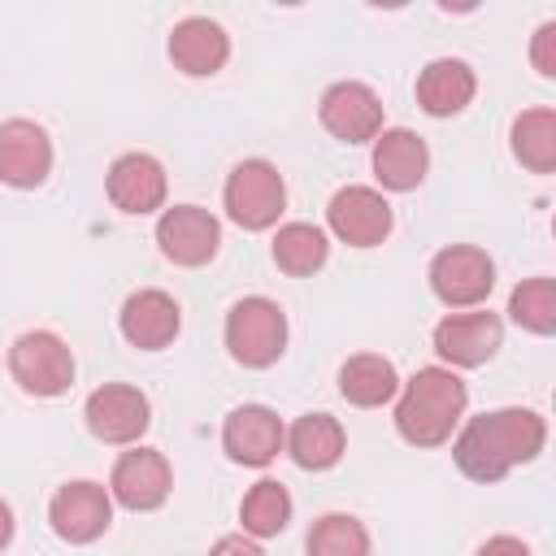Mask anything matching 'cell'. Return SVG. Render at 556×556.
Instances as JSON below:
<instances>
[{
    "label": "cell",
    "mask_w": 556,
    "mask_h": 556,
    "mask_svg": "<svg viewBox=\"0 0 556 556\" xmlns=\"http://www.w3.org/2000/svg\"><path fill=\"white\" fill-rule=\"evenodd\" d=\"M52 169V143L39 122L13 117L0 126V182L9 187H39Z\"/></svg>",
    "instance_id": "15"
},
{
    "label": "cell",
    "mask_w": 556,
    "mask_h": 556,
    "mask_svg": "<svg viewBox=\"0 0 556 556\" xmlns=\"http://www.w3.org/2000/svg\"><path fill=\"white\" fill-rule=\"evenodd\" d=\"M208 556H265V552H261L256 539H248V534H226V539L213 543Z\"/></svg>",
    "instance_id": "29"
},
{
    "label": "cell",
    "mask_w": 556,
    "mask_h": 556,
    "mask_svg": "<svg viewBox=\"0 0 556 556\" xmlns=\"http://www.w3.org/2000/svg\"><path fill=\"white\" fill-rule=\"evenodd\" d=\"M9 374L17 378L22 391L52 400V395L70 391V382H74V352L52 330H26L9 348Z\"/></svg>",
    "instance_id": "5"
},
{
    "label": "cell",
    "mask_w": 556,
    "mask_h": 556,
    "mask_svg": "<svg viewBox=\"0 0 556 556\" xmlns=\"http://www.w3.org/2000/svg\"><path fill=\"white\" fill-rule=\"evenodd\" d=\"M239 521H243V534L248 539H274L278 530H287V521H291V495H287V486L274 482V478H261L243 495Z\"/></svg>",
    "instance_id": "25"
},
{
    "label": "cell",
    "mask_w": 556,
    "mask_h": 556,
    "mask_svg": "<svg viewBox=\"0 0 556 556\" xmlns=\"http://www.w3.org/2000/svg\"><path fill=\"white\" fill-rule=\"evenodd\" d=\"M282 421H278V413L274 408H265V404H243V408H235L230 417H226V426H222V447H226V456L235 460V465H252V469H261V465H269L278 452H282Z\"/></svg>",
    "instance_id": "14"
},
{
    "label": "cell",
    "mask_w": 556,
    "mask_h": 556,
    "mask_svg": "<svg viewBox=\"0 0 556 556\" xmlns=\"http://www.w3.org/2000/svg\"><path fill=\"white\" fill-rule=\"evenodd\" d=\"M156 243H161V256L174 261V265H208L217 256V243H222V226L208 208L200 204H174L161 213L156 222Z\"/></svg>",
    "instance_id": "7"
},
{
    "label": "cell",
    "mask_w": 556,
    "mask_h": 556,
    "mask_svg": "<svg viewBox=\"0 0 556 556\" xmlns=\"http://www.w3.org/2000/svg\"><path fill=\"white\" fill-rule=\"evenodd\" d=\"M504 343V326L495 313H452L434 326V352L447 361V365H460V369H473V365H486Z\"/></svg>",
    "instance_id": "12"
},
{
    "label": "cell",
    "mask_w": 556,
    "mask_h": 556,
    "mask_svg": "<svg viewBox=\"0 0 556 556\" xmlns=\"http://www.w3.org/2000/svg\"><path fill=\"white\" fill-rule=\"evenodd\" d=\"M430 287L447 308H473L495 287V261L482 248L452 243L430 261Z\"/></svg>",
    "instance_id": "6"
},
{
    "label": "cell",
    "mask_w": 556,
    "mask_h": 556,
    "mask_svg": "<svg viewBox=\"0 0 556 556\" xmlns=\"http://www.w3.org/2000/svg\"><path fill=\"white\" fill-rule=\"evenodd\" d=\"M513 156L534 174L556 169V113L552 109H526L513 122Z\"/></svg>",
    "instance_id": "23"
},
{
    "label": "cell",
    "mask_w": 556,
    "mask_h": 556,
    "mask_svg": "<svg viewBox=\"0 0 556 556\" xmlns=\"http://www.w3.org/2000/svg\"><path fill=\"white\" fill-rule=\"evenodd\" d=\"M182 326V313H178V300L148 287V291H135L126 304H122V334L130 348H143V352H161L174 343Z\"/></svg>",
    "instance_id": "16"
},
{
    "label": "cell",
    "mask_w": 556,
    "mask_h": 556,
    "mask_svg": "<svg viewBox=\"0 0 556 556\" xmlns=\"http://www.w3.org/2000/svg\"><path fill=\"white\" fill-rule=\"evenodd\" d=\"M326 256H330V243H326V235L313 222H287V226H278V235H274V265L278 269L304 278V274L321 269Z\"/></svg>",
    "instance_id": "24"
},
{
    "label": "cell",
    "mask_w": 556,
    "mask_h": 556,
    "mask_svg": "<svg viewBox=\"0 0 556 556\" xmlns=\"http://www.w3.org/2000/svg\"><path fill=\"white\" fill-rule=\"evenodd\" d=\"M478 91V78L465 61L456 56H439L430 61L421 74H417V104L430 113V117H452L460 113Z\"/></svg>",
    "instance_id": "20"
},
{
    "label": "cell",
    "mask_w": 556,
    "mask_h": 556,
    "mask_svg": "<svg viewBox=\"0 0 556 556\" xmlns=\"http://www.w3.org/2000/svg\"><path fill=\"white\" fill-rule=\"evenodd\" d=\"M308 556H369V534L348 513H326L308 530Z\"/></svg>",
    "instance_id": "27"
},
{
    "label": "cell",
    "mask_w": 556,
    "mask_h": 556,
    "mask_svg": "<svg viewBox=\"0 0 556 556\" xmlns=\"http://www.w3.org/2000/svg\"><path fill=\"white\" fill-rule=\"evenodd\" d=\"M83 417L100 443H135L152 426L148 395L139 387H126V382H104L100 391H91Z\"/></svg>",
    "instance_id": "8"
},
{
    "label": "cell",
    "mask_w": 556,
    "mask_h": 556,
    "mask_svg": "<svg viewBox=\"0 0 556 556\" xmlns=\"http://www.w3.org/2000/svg\"><path fill=\"white\" fill-rule=\"evenodd\" d=\"M321 126L343 143H369L382 135V100L365 83H334L321 96Z\"/></svg>",
    "instance_id": "13"
},
{
    "label": "cell",
    "mask_w": 556,
    "mask_h": 556,
    "mask_svg": "<svg viewBox=\"0 0 556 556\" xmlns=\"http://www.w3.org/2000/svg\"><path fill=\"white\" fill-rule=\"evenodd\" d=\"M395 391H400V374H395V365H391L387 356H378V352H356V356H348L343 369H339V395H343L348 404H356V408H378V404H387Z\"/></svg>",
    "instance_id": "21"
},
{
    "label": "cell",
    "mask_w": 556,
    "mask_h": 556,
    "mask_svg": "<svg viewBox=\"0 0 556 556\" xmlns=\"http://www.w3.org/2000/svg\"><path fill=\"white\" fill-rule=\"evenodd\" d=\"M9 539H13V508L0 500V552L9 547Z\"/></svg>",
    "instance_id": "31"
},
{
    "label": "cell",
    "mask_w": 556,
    "mask_h": 556,
    "mask_svg": "<svg viewBox=\"0 0 556 556\" xmlns=\"http://www.w3.org/2000/svg\"><path fill=\"white\" fill-rule=\"evenodd\" d=\"M222 195H226L230 222L243 226V230H269V226L282 217V208H287V182H282V174H278L269 161H261V156L239 161V165L230 169Z\"/></svg>",
    "instance_id": "4"
},
{
    "label": "cell",
    "mask_w": 556,
    "mask_h": 556,
    "mask_svg": "<svg viewBox=\"0 0 556 556\" xmlns=\"http://www.w3.org/2000/svg\"><path fill=\"white\" fill-rule=\"evenodd\" d=\"M465 404H469V391L452 369H439V365L417 369L404 382V395L395 404V430L413 447H439L452 439L456 421L465 417Z\"/></svg>",
    "instance_id": "2"
},
{
    "label": "cell",
    "mask_w": 556,
    "mask_h": 556,
    "mask_svg": "<svg viewBox=\"0 0 556 556\" xmlns=\"http://www.w3.org/2000/svg\"><path fill=\"white\" fill-rule=\"evenodd\" d=\"M530 61L543 78H556V22H543L534 30V43H530Z\"/></svg>",
    "instance_id": "28"
},
{
    "label": "cell",
    "mask_w": 556,
    "mask_h": 556,
    "mask_svg": "<svg viewBox=\"0 0 556 556\" xmlns=\"http://www.w3.org/2000/svg\"><path fill=\"white\" fill-rule=\"evenodd\" d=\"M326 222L348 248H374L391 235V204L374 187H343L326 204Z\"/></svg>",
    "instance_id": "11"
},
{
    "label": "cell",
    "mask_w": 556,
    "mask_h": 556,
    "mask_svg": "<svg viewBox=\"0 0 556 556\" xmlns=\"http://www.w3.org/2000/svg\"><path fill=\"white\" fill-rule=\"evenodd\" d=\"M508 317L530 334H552L556 330V282L552 278H526L521 287H513Z\"/></svg>",
    "instance_id": "26"
},
{
    "label": "cell",
    "mask_w": 556,
    "mask_h": 556,
    "mask_svg": "<svg viewBox=\"0 0 556 556\" xmlns=\"http://www.w3.org/2000/svg\"><path fill=\"white\" fill-rule=\"evenodd\" d=\"M109 200L122 208V213H152L165 204V169L156 156L148 152H126L109 165Z\"/></svg>",
    "instance_id": "17"
},
{
    "label": "cell",
    "mask_w": 556,
    "mask_h": 556,
    "mask_svg": "<svg viewBox=\"0 0 556 556\" xmlns=\"http://www.w3.org/2000/svg\"><path fill=\"white\" fill-rule=\"evenodd\" d=\"M169 486H174V473H169V460L152 447H130L117 456L113 465V478H109V495L130 508V513H152L169 500Z\"/></svg>",
    "instance_id": "9"
},
{
    "label": "cell",
    "mask_w": 556,
    "mask_h": 556,
    "mask_svg": "<svg viewBox=\"0 0 556 556\" xmlns=\"http://www.w3.org/2000/svg\"><path fill=\"white\" fill-rule=\"evenodd\" d=\"M543 443H547V421L534 408H495L465 421V430L452 443V456L465 478L500 482L513 465L534 460Z\"/></svg>",
    "instance_id": "1"
},
{
    "label": "cell",
    "mask_w": 556,
    "mask_h": 556,
    "mask_svg": "<svg viewBox=\"0 0 556 556\" xmlns=\"http://www.w3.org/2000/svg\"><path fill=\"white\" fill-rule=\"evenodd\" d=\"M48 521H52L56 539H65V543H96L113 521V495L87 478L65 482L48 504Z\"/></svg>",
    "instance_id": "10"
},
{
    "label": "cell",
    "mask_w": 556,
    "mask_h": 556,
    "mask_svg": "<svg viewBox=\"0 0 556 556\" xmlns=\"http://www.w3.org/2000/svg\"><path fill=\"white\" fill-rule=\"evenodd\" d=\"M282 447L300 469H330L343 456V426L330 413H304L282 434Z\"/></svg>",
    "instance_id": "22"
},
{
    "label": "cell",
    "mask_w": 556,
    "mask_h": 556,
    "mask_svg": "<svg viewBox=\"0 0 556 556\" xmlns=\"http://www.w3.org/2000/svg\"><path fill=\"white\" fill-rule=\"evenodd\" d=\"M226 56H230V39L213 17H182L169 35V61L191 78L217 74Z\"/></svg>",
    "instance_id": "18"
},
{
    "label": "cell",
    "mask_w": 556,
    "mask_h": 556,
    "mask_svg": "<svg viewBox=\"0 0 556 556\" xmlns=\"http://www.w3.org/2000/svg\"><path fill=\"white\" fill-rule=\"evenodd\" d=\"M426 169H430V152L413 130L395 126L374 139V174L387 191H413L426 178Z\"/></svg>",
    "instance_id": "19"
},
{
    "label": "cell",
    "mask_w": 556,
    "mask_h": 556,
    "mask_svg": "<svg viewBox=\"0 0 556 556\" xmlns=\"http://www.w3.org/2000/svg\"><path fill=\"white\" fill-rule=\"evenodd\" d=\"M478 556H530V547L521 539H513V534H495V539H486L478 547Z\"/></svg>",
    "instance_id": "30"
},
{
    "label": "cell",
    "mask_w": 556,
    "mask_h": 556,
    "mask_svg": "<svg viewBox=\"0 0 556 556\" xmlns=\"http://www.w3.org/2000/svg\"><path fill=\"white\" fill-rule=\"evenodd\" d=\"M226 348L248 369L274 365L282 356V348H287V313L265 295L239 300L226 313Z\"/></svg>",
    "instance_id": "3"
}]
</instances>
